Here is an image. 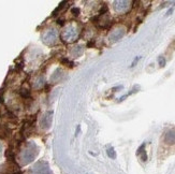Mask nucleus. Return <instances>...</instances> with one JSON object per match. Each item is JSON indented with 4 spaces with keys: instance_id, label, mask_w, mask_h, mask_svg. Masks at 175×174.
<instances>
[{
    "instance_id": "nucleus-1",
    "label": "nucleus",
    "mask_w": 175,
    "mask_h": 174,
    "mask_svg": "<svg viewBox=\"0 0 175 174\" xmlns=\"http://www.w3.org/2000/svg\"><path fill=\"white\" fill-rule=\"evenodd\" d=\"M37 155V148L33 144H29V146L23 151L22 154V162L24 164L29 163L30 161H32L34 159Z\"/></svg>"
},
{
    "instance_id": "nucleus-2",
    "label": "nucleus",
    "mask_w": 175,
    "mask_h": 174,
    "mask_svg": "<svg viewBox=\"0 0 175 174\" xmlns=\"http://www.w3.org/2000/svg\"><path fill=\"white\" fill-rule=\"evenodd\" d=\"M79 36V31L76 30V28L74 26H68L65 29V31L63 32V39L65 41H68V42H71V41H74V40L77 38Z\"/></svg>"
},
{
    "instance_id": "nucleus-3",
    "label": "nucleus",
    "mask_w": 175,
    "mask_h": 174,
    "mask_svg": "<svg viewBox=\"0 0 175 174\" xmlns=\"http://www.w3.org/2000/svg\"><path fill=\"white\" fill-rule=\"evenodd\" d=\"M131 1H115L114 2V9L117 13H125L130 9Z\"/></svg>"
},
{
    "instance_id": "nucleus-4",
    "label": "nucleus",
    "mask_w": 175,
    "mask_h": 174,
    "mask_svg": "<svg viewBox=\"0 0 175 174\" xmlns=\"http://www.w3.org/2000/svg\"><path fill=\"white\" fill-rule=\"evenodd\" d=\"M125 33H126L125 28L119 26L117 27V28H115L113 31H111V33H110V39L112 40V41H117V40L122 39V37L125 36Z\"/></svg>"
},
{
    "instance_id": "nucleus-5",
    "label": "nucleus",
    "mask_w": 175,
    "mask_h": 174,
    "mask_svg": "<svg viewBox=\"0 0 175 174\" xmlns=\"http://www.w3.org/2000/svg\"><path fill=\"white\" fill-rule=\"evenodd\" d=\"M31 174H51V172L47 164L42 162V163L37 164L36 167L33 168V170L31 171Z\"/></svg>"
},
{
    "instance_id": "nucleus-6",
    "label": "nucleus",
    "mask_w": 175,
    "mask_h": 174,
    "mask_svg": "<svg viewBox=\"0 0 175 174\" xmlns=\"http://www.w3.org/2000/svg\"><path fill=\"white\" fill-rule=\"evenodd\" d=\"M164 142L169 145L175 144V131L174 130H169L164 135Z\"/></svg>"
},
{
    "instance_id": "nucleus-7",
    "label": "nucleus",
    "mask_w": 175,
    "mask_h": 174,
    "mask_svg": "<svg viewBox=\"0 0 175 174\" xmlns=\"http://www.w3.org/2000/svg\"><path fill=\"white\" fill-rule=\"evenodd\" d=\"M56 38H57V33H56V31L55 30H50L48 32H47V35H46V38H45V41H48V43H51V42H54L55 40H56Z\"/></svg>"
},
{
    "instance_id": "nucleus-8",
    "label": "nucleus",
    "mask_w": 175,
    "mask_h": 174,
    "mask_svg": "<svg viewBox=\"0 0 175 174\" xmlns=\"http://www.w3.org/2000/svg\"><path fill=\"white\" fill-rule=\"evenodd\" d=\"M108 156H109L110 158H113V159H115L116 158V153H115V149L113 147H110L108 148Z\"/></svg>"
},
{
    "instance_id": "nucleus-9",
    "label": "nucleus",
    "mask_w": 175,
    "mask_h": 174,
    "mask_svg": "<svg viewBox=\"0 0 175 174\" xmlns=\"http://www.w3.org/2000/svg\"><path fill=\"white\" fill-rule=\"evenodd\" d=\"M83 52V49L81 47V46H76V47H74V49L72 51L73 55L74 56H79L81 55V53Z\"/></svg>"
},
{
    "instance_id": "nucleus-10",
    "label": "nucleus",
    "mask_w": 175,
    "mask_h": 174,
    "mask_svg": "<svg viewBox=\"0 0 175 174\" xmlns=\"http://www.w3.org/2000/svg\"><path fill=\"white\" fill-rule=\"evenodd\" d=\"M158 63H159V66L160 67H164L165 63H167V61H165V58L163 57V56H159Z\"/></svg>"
},
{
    "instance_id": "nucleus-11",
    "label": "nucleus",
    "mask_w": 175,
    "mask_h": 174,
    "mask_svg": "<svg viewBox=\"0 0 175 174\" xmlns=\"http://www.w3.org/2000/svg\"><path fill=\"white\" fill-rule=\"evenodd\" d=\"M141 159H142L143 161H146L147 160V154H146V151H143L142 153H141Z\"/></svg>"
},
{
    "instance_id": "nucleus-12",
    "label": "nucleus",
    "mask_w": 175,
    "mask_h": 174,
    "mask_svg": "<svg viewBox=\"0 0 175 174\" xmlns=\"http://www.w3.org/2000/svg\"><path fill=\"white\" fill-rule=\"evenodd\" d=\"M144 147H145V143H143V144L140 146L139 149H138V151H136V154H138V155L141 154V153H142V151H144Z\"/></svg>"
},
{
    "instance_id": "nucleus-13",
    "label": "nucleus",
    "mask_w": 175,
    "mask_h": 174,
    "mask_svg": "<svg viewBox=\"0 0 175 174\" xmlns=\"http://www.w3.org/2000/svg\"><path fill=\"white\" fill-rule=\"evenodd\" d=\"M72 13L73 15H79V9H77V8H74V9H72Z\"/></svg>"
},
{
    "instance_id": "nucleus-14",
    "label": "nucleus",
    "mask_w": 175,
    "mask_h": 174,
    "mask_svg": "<svg viewBox=\"0 0 175 174\" xmlns=\"http://www.w3.org/2000/svg\"><path fill=\"white\" fill-rule=\"evenodd\" d=\"M140 59H141V57H136V59L133 60V63H131V67H134V66H136V63H138V61H139Z\"/></svg>"
},
{
    "instance_id": "nucleus-15",
    "label": "nucleus",
    "mask_w": 175,
    "mask_h": 174,
    "mask_svg": "<svg viewBox=\"0 0 175 174\" xmlns=\"http://www.w3.org/2000/svg\"><path fill=\"white\" fill-rule=\"evenodd\" d=\"M172 12H173V9H170V10L168 11V13H167V14H168V15H170V14H171Z\"/></svg>"
}]
</instances>
